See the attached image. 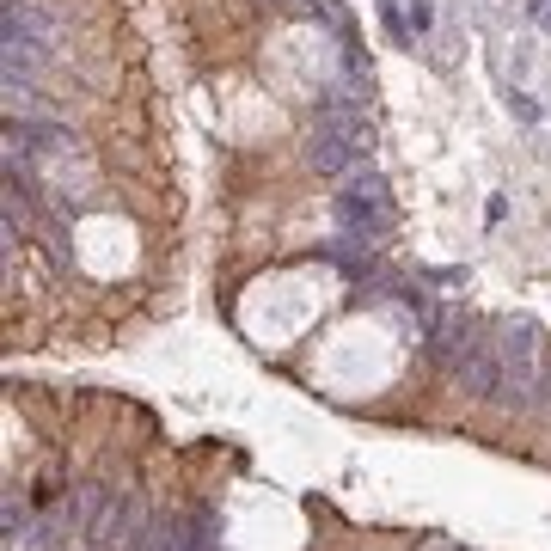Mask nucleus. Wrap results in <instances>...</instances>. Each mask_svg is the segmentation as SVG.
I'll return each instance as SVG.
<instances>
[{
  "label": "nucleus",
  "mask_w": 551,
  "mask_h": 551,
  "mask_svg": "<svg viewBox=\"0 0 551 551\" xmlns=\"http://www.w3.org/2000/svg\"><path fill=\"white\" fill-rule=\"evenodd\" d=\"M0 31H7V74H37L49 62V43H56L62 19L49 13L43 0H7Z\"/></svg>",
  "instance_id": "obj_2"
},
{
  "label": "nucleus",
  "mask_w": 551,
  "mask_h": 551,
  "mask_svg": "<svg viewBox=\"0 0 551 551\" xmlns=\"http://www.w3.org/2000/svg\"><path fill=\"white\" fill-rule=\"evenodd\" d=\"M423 343H429V356H435L447 374H454L466 356H478V349L490 343V319H478V313H466V307H447L441 325H435Z\"/></svg>",
  "instance_id": "obj_4"
},
{
  "label": "nucleus",
  "mask_w": 551,
  "mask_h": 551,
  "mask_svg": "<svg viewBox=\"0 0 551 551\" xmlns=\"http://www.w3.org/2000/svg\"><path fill=\"white\" fill-rule=\"evenodd\" d=\"M368 147H374V129H368L362 111H319V129L307 141V160L325 178H349V172H362Z\"/></svg>",
  "instance_id": "obj_1"
},
{
  "label": "nucleus",
  "mask_w": 551,
  "mask_h": 551,
  "mask_svg": "<svg viewBox=\"0 0 551 551\" xmlns=\"http://www.w3.org/2000/svg\"><path fill=\"white\" fill-rule=\"evenodd\" d=\"M515 117H521V123H539V105H533L527 92H515Z\"/></svg>",
  "instance_id": "obj_6"
},
{
  "label": "nucleus",
  "mask_w": 551,
  "mask_h": 551,
  "mask_svg": "<svg viewBox=\"0 0 551 551\" xmlns=\"http://www.w3.org/2000/svg\"><path fill=\"white\" fill-rule=\"evenodd\" d=\"M429 19H435V13H429V0H411V25H417V31H429Z\"/></svg>",
  "instance_id": "obj_7"
},
{
  "label": "nucleus",
  "mask_w": 551,
  "mask_h": 551,
  "mask_svg": "<svg viewBox=\"0 0 551 551\" xmlns=\"http://www.w3.org/2000/svg\"><path fill=\"white\" fill-rule=\"evenodd\" d=\"M337 227L362 245H380L392 233V196H386V178L380 172H356L337 196Z\"/></svg>",
  "instance_id": "obj_3"
},
{
  "label": "nucleus",
  "mask_w": 551,
  "mask_h": 551,
  "mask_svg": "<svg viewBox=\"0 0 551 551\" xmlns=\"http://www.w3.org/2000/svg\"><path fill=\"white\" fill-rule=\"evenodd\" d=\"M319 258H325L331 270H343L356 288H368V282L380 276V252H374V245H362V239H349V233H343V239H325Z\"/></svg>",
  "instance_id": "obj_5"
}]
</instances>
